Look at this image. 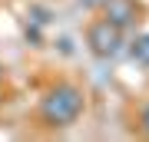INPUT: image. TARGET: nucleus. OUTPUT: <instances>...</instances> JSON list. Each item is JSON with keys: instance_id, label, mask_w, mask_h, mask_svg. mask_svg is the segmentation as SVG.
<instances>
[{"instance_id": "obj_4", "label": "nucleus", "mask_w": 149, "mask_h": 142, "mask_svg": "<svg viewBox=\"0 0 149 142\" xmlns=\"http://www.w3.org/2000/svg\"><path fill=\"white\" fill-rule=\"evenodd\" d=\"M133 60L143 63V66H149V33H143V37L133 43Z\"/></svg>"}, {"instance_id": "obj_5", "label": "nucleus", "mask_w": 149, "mask_h": 142, "mask_svg": "<svg viewBox=\"0 0 149 142\" xmlns=\"http://www.w3.org/2000/svg\"><path fill=\"white\" fill-rule=\"evenodd\" d=\"M136 126H139V132H143V136H149V99L139 106V112H136Z\"/></svg>"}, {"instance_id": "obj_6", "label": "nucleus", "mask_w": 149, "mask_h": 142, "mask_svg": "<svg viewBox=\"0 0 149 142\" xmlns=\"http://www.w3.org/2000/svg\"><path fill=\"white\" fill-rule=\"evenodd\" d=\"M3 79H7V66L0 63V83H3Z\"/></svg>"}, {"instance_id": "obj_1", "label": "nucleus", "mask_w": 149, "mask_h": 142, "mask_svg": "<svg viewBox=\"0 0 149 142\" xmlns=\"http://www.w3.org/2000/svg\"><path fill=\"white\" fill-rule=\"evenodd\" d=\"M86 112V93L76 83H56L43 93V99L37 106V119L43 129H70L80 122Z\"/></svg>"}, {"instance_id": "obj_2", "label": "nucleus", "mask_w": 149, "mask_h": 142, "mask_svg": "<svg viewBox=\"0 0 149 142\" xmlns=\"http://www.w3.org/2000/svg\"><path fill=\"white\" fill-rule=\"evenodd\" d=\"M83 40H86V50H90L96 60H113V56H119V50H123V30L113 26L109 20H103V17H96V20L86 26Z\"/></svg>"}, {"instance_id": "obj_3", "label": "nucleus", "mask_w": 149, "mask_h": 142, "mask_svg": "<svg viewBox=\"0 0 149 142\" xmlns=\"http://www.w3.org/2000/svg\"><path fill=\"white\" fill-rule=\"evenodd\" d=\"M100 17L126 33V30H133L143 20V3L139 0H103V13Z\"/></svg>"}]
</instances>
